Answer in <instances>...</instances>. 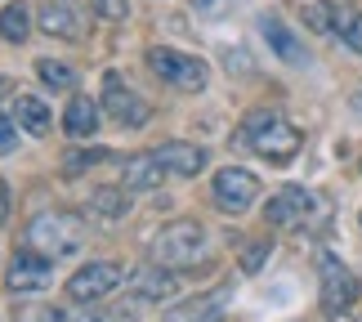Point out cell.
<instances>
[{
  "label": "cell",
  "mask_w": 362,
  "mask_h": 322,
  "mask_svg": "<svg viewBox=\"0 0 362 322\" xmlns=\"http://www.w3.org/2000/svg\"><path fill=\"white\" fill-rule=\"evenodd\" d=\"M86 13H81L72 0H45L40 5V27H45L49 36H63V40H81L86 36Z\"/></svg>",
  "instance_id": "12"
},
{
  "label": "cell",
  "mask_w": 362,
  "mask_h": 322,
  "mask_svg": "<svg viewBox=\"0 0 362 322\" xmlns=\"http://www.w3.org/2000/svg\"><path fill=\"white\" fill-rule=\"evenodd\" d=\"M63 130L72 139H90L99 130V103H94L90 94H72V99H67V112H63Z\"/></svg>",
  "instance_id": "17"
},
{
  "label": "cell",
  "mask_w": 362,
  "mask_h": 322,
  "mask_svg": "<svg viewBox=\"0 0 362 322\" xmlns=\"http://www.w3.org/2000/svg\"><path fill=\"white\" fill-rule=\"evenodd\" d=\"M125 282V269L121 264H112V260H90V264H81V269L67 277V296L72 300H103L107 291H117Z\"/></svg>",
  "instance_id": "6"
},
{
  "label": "cell",
  "mask_w": 362,
  "mask_h": 322,
  "mask_svg": "<svg viewBox=\"0 0 362 322\" xmlns=\"http://www.w3.org/2000/svg\"><path fill=\"white\" fill-rule=\"evenodd\" d=\"M94 13H99L103 23H125L130 18V5H125V0H94Z\"/></svg>",
  "instance_id": "26"
},
{
  "label": "cell",
  "mask_w": 362,
  "mask_h": 322,
  "mask_svg": "<svg viewBox=\"0 0 362 322\" xmlns=\"http://www.w3.org/2000/svg\"><path fill=\"white\" fill-rule=\"evenodd\" d=\"M0 94H13V81H5V76H0Z\"/></svg>",
  "instance_id": "31"
},
{
  "label": "cell",
  "mask_w": 362,
  "mask_h": 322,
  "mask_svg": "<svg viewBox=\"0 0 362 322\" xmlns=\"http://www.w3.org/2000/svg\"><path fill=\"white\" fill-rule=\"evenodd\" d=\"M0 219H9V184L0 179Z\"/></svg>",
  "instance_id": "30"
},
{
  "label": "cell",
  "mask_w": 362,
  "mask_h": 322,
  "mask_svg": "<svg viewBox=\"0 0 362 322\" xmlns=\"http://www.w3.org/2000/svg\"><path fill=\"white\" fill-rule=\"evenodd\" d=\"M103 108H107V117H112L117 125H125V130H139V125L152 117V108L144 103V94H134L117 72L103 76Z\"/></svg>",
  "instance_id": "7"
},
{
  "label": "cell",
  "mask_w": 362,
  "mask_h": 322,
  "mask_svg": "<svg viewBox=\"0 0 362 322\" xmlns=\"http://www.w3.org/2000/svg\"><path fill=\"white\" fill-rule=\"evenodd\" d=\"M86 219L72 215V211H45V215H36L32 224H27V242H32L40 255H49V260H63V255H76L81 246H86Z\"/></svg>",
  "instance_id": "1"
},
{
  "label": "cell",
  "mask_w": 362,
  "mask_h": 322,
  "mask_svg": "<svg viewBox=\"0 0 362 322\" xmlns=\"http://www.w3.org/2000/svg\"><path fill=\"white\" fill-rule=\"evenodd\" d=\"M206 255V229L197 219H175L152 237V260L161 269H188Z\"/></svg>",
  "instance_id": "2"
},
{
  "label": "cell",
  "mask_w": 362,
  "mask_h": 322,
  "mask_svg": "<svg viewBox=\"0 0 362 322\" xmlns=\"http://www.w3.org/2000/svg\"><path fill=\"white\" fill-rule=\"evenodd\" d=\"M304 18H309L313 32H336V5H327V0H309Z\"/></svg>",
  "instance_id": "24"
},
{
  "label": "cell",
  "mask_w": 362,
  "mask_h": 322,
  "mask_svg": "<svg viewBox=\"0 0 362 322\" xmlns=\"http://www.w3.org/2000/svg\"><path fill=\"white\" fill-rule=\"evenodd\" d=\"M242 139L269 161H291L300 152V144H304L296 125H286L282 117H273V112H250L242 121Z\"/></svg>",
  "instance_id": "3"
},
{
  "label": "cell",
  "mask_w": 362,
  "mask_h": 322,
  "mask_svg": "<svg viewBox=\"0 0 362 322\" xmlns=\"http://www.w3.org/2000/svg\"><path fill=\"white\" fill-rule=\"evenodd\" d=\"M36 76L45 81V86H54V90H72L76 86V72L67 63H54V59H40L36 63Z\"/></svg>",
  "instance_id": "22"
},
{
  "label": "cell",
  "mask_w": 362,
  "mask_h": 322,
  "mask_svg": "<svg viewBox=\"0 0 362 322\" xmlns=\"http://www.w3.org/2000/svg\"><path fill=\"white\" fill-rule=\"evenodd\" d=\"M255 202H259V179L250 171H242V166H224V171L215 175V206H219V211L242 215Z\"/></svg>",
  "instance_id": "8"
},
{
  "label": "cell",
  "mask_w": 362,
  "mask_h": 322,
  "mask_svg": "<svg viewBox=\"0 0 362 322\" xmlns=\"http://www.w3.org/2000/svg\"><path fill=\"white\" fill-rule=\"evenodd\" d=\"M269 251H273V242H269V237H264V242H255V246H250L246 255H242V269H246V273H255L259 264L269 260Z\"/></svg>",
  "instance_id": "29"
},
{
  "label": "cell",
  "mask_w": 362,
  "mask_h": 322,
  "mask_svg": "<svg viewBox=\"0 0 362 322\" xmlns=\"http://www.w3.org/2000/svg\"><path fill=\"white\" fill-rule=\"evenodd\" d=\"M259 32H264V40H269V50H273L282 63L300 67L304 59H309V54H304V40H300L296 32H291V27H286L282 18H264V23H259Z\"/></svg>",
  "instance_id": "15"
},
{
  "label": "cell",
  "mask_w": 362,
  "mask_h": 322,
  "mask_svg": "<svg viewBox=\"0 0 362 322\" xmlns=\"http://www.w3.org/2000/svg\"><path fill=\"white\" fill-rule=\"evenodd\" d=\"M152 157L165 166V175H202V166H206V152L197 144H184V139H170V144L152 148Z\"/></svg>",
  "instance_id": "13"
},
{
  "label": "cell",
  "mask_w": 362,
  "mask_h": 322,
  "mask_svg": "<svg viewBox=\"0 0 362 322\" xmlns=\"http://www.w3.org/2000/svg\"><path fill=\"white\" fill-rule=\"evenodd\" d=\"M49 277H54V260L49 255H40L36 246H23L18 255L9 260V291H40V287H49Z\"/></svg>",
  "instance_id": "10"
},
{
  "label": "cell",
  "mask_w": 362,
  "mask_h": 322,
  "mask_svg": "<svg viewBox=\"0 0 362 322\" xmlns=\"http://www.w3.org/2000/svg\"><path fill=\"white\" fill-rule=\"evenodd\" d=\"M13 148H18V121L0 112V157H5V152H13Z\"/></svg>",
  "instance_id": "28"
},
{
  "label": "cell",
  "mask_w": 362,
  "mask_h": 322,
  "mask_svg": "<svg viewBox=\"0 0 362 322\" xmlns=\"http://www.w3.org/2000/svg\"><path fill=\"white\" fill-rule=\"evenodd\" d=\"M358 108H362V90H358Z\"/></svg>",
  "instance_id": "32"
},
{
  "label": "cell",
  "mask_w": 362,
  "mask_h": 322,
  "mask_svg": "<svg viewBox=\"0 0 362 322\" xmlns=\"http://www.w3.org/2000/svg\"><path fill=\"white\" fill-rule=\"evenodd\" d=\"M18 322H67V318L54 304H27V309H18Z\"/></svg>",
  "instance_id": "25"
},
{
  "label": "cell",
  "mask_w": 362,
  "mask_h": 322,
  "mask_svg": "<svg viewBox=\"0 0 362 322\" xmlns=\"http://www.w3.org/2000/svg\"><path fill=\"white\" fill-rule=\"evenodd\" d=\"M76 322H134V309H90L86 318H76Z\"/></svg>",
  "instance_id": "27"
},
{
  "label": "cell",
  "mask_w": 362,
  "mask_h": 322,
  "mask_svg": "<svg viewBox=\"0 0 362 322\" xmlns=\"http://www.w3.org/2000/svg\"><path fill=\"white\" fill-rule=\"evenodd\" d=\"M165 179V166L152 157V152H139V157H125L121 166V188L130 192H148V188H161Z\"/></svg>",
  "instance_id": "14"
},
{
  "label": "cell",
  "mask_w": 362,
  "mask_h": 322,
  "mask_svg": "<svg viewBox=\"0 0 362 322\" xmlns=\"http://www.w3.org/2000/svg\"><path fill=\"white\" fill-rule=\"evenodd\" d=\"M313 211H317V197L309 188L291 184V188H282L269 202V224H273V229H300V224H309Z\"/></svg>",
  "instance_id": "9"
},
{
  "label": "cell",
  "mask_w": 362,
  "mask_h": 322,
  "mask_svg": "<svg viewBox=\"0 0 362 322\" xmlns=\"http://www.w3.org/2000/svg\"><path fill=\"white\" fill-rule=\"evenodd\" d=\"M336 36H340L354 54H362V13H358V9L336 5Z\"/></svg>",
  "instance_id": "21"
},
{
  "label": "cell",
  "mask_w": 362,
  "mask_h": 322,
  "mask_svg": "<svg viewBox=\"0 0 362 322\" xmlns=\"http://www.w3.org/2000/svg\"><path fill=\"white\" fill-rule=\"evenodd\" d=\"M13 121H18V130L27 134H49V108L36 99V94H13Z\"/></svg>",
  "instance_id": "18"
},
{
  "label": "cell",
  "mask_w": 362,
  "mask_h": 322,
  "mask_svg": "<svg viewBox=\"0 0 362 322\" xmlns=\"http://www.w3.org/2000/svg\"><path fill=\"white\" fill-rule=\"evenodd\" d=\"M107 157H112L107 148H72V152L63 157V175H81L86 166H94V161H107Z\"/></svg>",
  "instance_id": "23"
},
{
  "label": "cell",
  "mask_w": 362,
  "mask_h": 322,
  "mask_svg": "<svg viewBox=\"0 0 362 322\" xmlns=\"http://www.w3.org/2000/svg\"><path fill=\"white\" fill-rule=\"evenodd\" d=\"M175 273H161V269H139L130 277V296L139 304H161V300H170L175 296Z\"/></svg>",
  "instance_id": "16"
},
{
  "label": "cell",
  "mask_w": 362,
  "mask_h": 322,
  "mask_svg": "<svg viewBox=\"0 0 362 322\" xmlns=\"http://www.w3.org/2000/svg\"><path fill=\"white\" fill-rule=\"evenodd\" d=\"M228 304H233V287H215V291H206V296L170 309L165 322H219V318L228 314Z\"/></svg>",
  "instance_id": "11"
},
{
  "label": "cell",
  "mask_w": 362,
  "mask_h": 322,
  "mask_svg": "<svg viewBox=\"0 0 362 322\" xmlns=\"http://www.w3.org/2000/svg\"><path fill=\"white\" fill-rule=\"evenodd\" d=\"M148 67L157 72L161 81H170V86L179 90H206V81H211V72H206L202 59H192V54H179V50H148Z\"/></svg>",
  "instance_id": "4"
},
{
  "label": "cell",
  "mask_w": 362,
  "mask_h": 322,
  "mask_svg": "<svg viewBox=\"0 0 362 322\" xmlns=\"http://www.w3.org/2000/svg\"><path fill=\"white\" fill-rule=\"evenodd\" d=\"M27 32H32V23H27V5H23V0H13V5L0 9V36H5V40L18 45V40H27Z\"/></svg>",
  "instance_id": "20"
},
{
  "label": "cell",
  "mask_w": 362,
  "mask_h": 322,
  "mask_svg": "<svg viewBox=\"0 0 362 322\" xmlns=\"http://www.w3.org/2000/svg\"><path fill=\"white\" fill-rule=\"evenodd\" d=\"M90 211L99 219H125L130 215V188H94L90 192Z\"/></svg>",
  "instance_id": "19"
},
{
  "label": "cell",
  "mask_w": 362,
  "mask_h": 322,
  "mask_svg": "<svg viewBox=\"0 0 362 322\" xmlns=\"http://www.w3.org/2000/svg\"><path fill=\"white\" fill-rule=\"evenodd\" d=\"M317 282H322V309H327V314L349 309L354 296H358V277L349 273V264L336 260L331 251H322V255H317Z\"/></svg>",
  "instance_id": "5"
},
{
  "label": "cell",
  "mask_w": 362,
  "mask_h": 322,
  "mask_svg": "<svg viewBox=\"0 0 362 322\" xmlns=\"http://www.w3.org/2000/svg\"><path fill=\"white\" fill-rule=\"evenodd\" d=\"M197 5H211V0H197Z\"/></svg>",
  "instance_id": "33"
}]
</instances>
